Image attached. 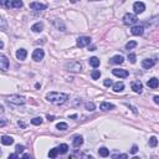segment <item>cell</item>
<instances>
[{"mask_svg":"<svg viewBox=\"0 0 159 159\" xmlns=\"http://www.w3.org/2000/svg\"><path fill=\"white\" fill-rule=\"evenodd\" d=\"M46 99L52 104L60 106V104H64L69 99V95L62 93V92H50V93L46 95Z\"/></svg>","mask_w":159,"mask_h":159,"instance_id":"1","label":"cell"},{"mask_svg":"<svg viewBox=\"0 0 159 159\" xmlns=\"http://www.w3.org/2000/svg\"><path fill=\"white\" fill-rule=\"evenodd\" d=\"M6 101L9 103L16 104V106H21V104L25 103V98L23 96H19V95H11V96H8L6 97Z\"/></svg>","mask_w":159,"mask_h":159,"instance_id":"2","label":"cell"},{"mask_svg":"<svg viewBox=\"0 0 159 159\" xmlns=\"http://www.w3.org/2000/svg\"><path fill=\"white\" fill-rule=\"evenodd\" d=\"M65 67L69 71H72V72H80L82 69V65H81V62H78V61H70L65 65Z\"/></svg>","mask_w":159,"mask_h":159,"instance_id":"3","label":"cell"},{"mask_svg":"<svg viewBox=\"0 0 159 159\" xmlns=\"http://www.w3.org/2000/svg\"><path fill=\"white\" fill-rule=\"evenodd\" d=\"M123 23L125 25H136L138 23V18H137V15L128 12V14H125L123 16Z\"/></svg>","mask_w":159,"mask_h":159,"instance_id":"4","label":"cell"},{"mask_svg":"<svg viewBox=\"0 0 159 159\" xmlns=\"http://www.w3.org/2000/svg\"><path fill=\"white\" fill-rule=\"evenodd\" d=\"M90 44H91V37H88V36H81L77 39V46L81 49L88 46Z\"/></svg>","mask_w":159,"mask_h":159,"instance_id":"5","label":"cell"},{"mask_svg":"<svg viewBox=\"0 0 159 159\" xmlns=\"http://www.w3.org/2000/svg\"><path fill=\"white\" fill-rule=\"evenodd\" d=\"M44 56H45V52H44V50H41V49H36V50H34V52H32V60L36 62L42 60Z\"/></svg>","mask_w":159,"mask_h":159,"instance_id":"6","label":"cell"},{"mask_svg":"<svg viewBox=\"0 0 159 159\" xmlns=\"http://www.w3.org/2000/svg\"><path fill=\"white\" fill-rule=\"evenodd\" d=\"M112 73H113L114 76L119 77V78H127V77L129 76V73H128V71H127V70H119V69H114V70H112Z\"/></svg>","mask_w":159,"mask_h":159,"instance_id":"7","label":"cell"},{"mask_svg":"<svg viewBox=\"0 0 159 159\" xmlns=\"http://www.w3.org/2000/svg\"><path fill=\"white\" fill-rule=\"evenodd\" d=\"M0 69H1V71H5L9 69V60L6 58L5 55H0Z\"/></svg>","mask_w":159,"mask_h":159,"instance_id":"8","label":"cell"},{"mask_svg":"<svg viewBox=\"0 0 159 159\" xmlns=\"http://www.w3.org/2000/svg\"><path fill=\"white\" fill-rule=\"evenodd\" d=\"M132 35H134V36H140V35H143V32H144V27L142 26V25H134V26L132 27Z\"/></svg>","mask_w":159,"mask_h":159,"instance_id":"9","label":"cell"},{"mask_svg":"<svg viewBox=\"0 0 159 159\" xmlns=\"http://www.w3.org/2000/svg\"><path fill=\"white\" fill-rule=\"evenodd\" d=\"M133 10L136 11V14H142V12L145 10V5L142 1H137V3H134V5H133Z\"/></svg>","mask_w":159,"mask_h":159,"instance_id":"10","label":"cell"},{"mask_svg":"<svg viewBox=\"0 0 159 159\" xmlns=\"http://www.w3.org/2000/svg\"><path fill=\"white\" fill-rule=\"evenodd\" d=\"M30 8L32 10H35V11H42V10L46 9V5H45V4L34 1V3H30Z\"/></svg>","mask_w":159,"mask_h":159,"instance_id":"11","label":"cell"},{"mask_svg":"<svg viewBox=\"0 0 159 159\" xmlns=\"http://www.w3.org/2000/svg\"><path fill=\"white\" fill-rule=\"evenodd\" d=\"M132 90L136 92V93H142L143 91V85H142L140 81H134L132 82Z\"/></svg>","mask_w":159,"mask_h":159,"instance_id":"12","label":"cell"},{"mask_svg":"<svg viewBox=\"0 0 159 159\" xmlns=\"http://www.w3.org/2000/svg\"><path fill=\"white\" fill-rule=\"evenodd\" d=\"M156 65V61L152 60V58H145V60H143V62H142V66H143V69H152L153 66Z\"/></svg>","mask_w":159,"mask_h":159,"instance_id":"13","label":"cell"},{"mask_svg":"<svg viewBox=\"0 0 159 159\" xmlns=\"http://www.w3.org/2000/svg\"><path fill=\"white\" fill-rule=\"evenodd\" d=\"M147 85H148V87H150V88H158V87H159V80L156 78V77H153V78L148 80Z\"/></svg>","mask_w":159,"mask_h":159,"instance_id":"14","label":"cell"},{"mask_svg":"<svg viewBox=\"0 0 159 159\" xmlns=\"http://www.w3.org/2000/svg\"><path fill=\"white\" fill-rule=\"evenodd\" d=\"M72 144H73L75 148H80V147H81V145L83 144V138H82L81 136H76V137L73 138Z\"/></svg>","mask_w":159,"mask_h":159,"instance_id":"15","label":"cell"},{"mask_svg":"<svg viewBox=\"0 0 159 159\" xmlns=\"http://www.w3.org/2000/svg\"><path fill=\"white\" fill-rule=\"evenodd\" d=\"M26 56H27V51L25 49H20V50H18V52H16V57H18V60H25L26 58Z\"/></svg>","mask_w":159,"mask_h":159,"instance_id":"16","label":"cell"},{"mask_svg":"<svg viewBox=\"0 0 159 159\" xmlns=\"http://www.w3.org/2000/svg\"><path fill=\"white\" fill-rule=\"evenodd\" d=\"M123 61H124V58L121 55H116L111 58V64H114V65H121V64H123Z\"/></svg>","mask_w":159,"mask_h":159,"instance_id":"17","label":"cell"},{"mask_svg":"<svg viewBox=\"0 0 159 159\" xmlns=\"http://www.w3.org/2000/svg\"><path fill=\"white\" fill-rule=\"evenodd\" d=\"M1 143L4 145H10L14 143V139H12V137H9V136H3L1 137Z\"/></svg>","mask_w":159,"mask_h":159,"instance_id":"18","label":"cell"},{"mask_svg":"<svg viewBox=\"0 0 159 159\" xmlns=\"http://www.w3.org/2000/svg\"><path fill=\"white\" fill-rule=\"evenodd\" d=\"M99 108H101L102 111H111V110H113L114 108V106L112 103H108V102H102Z\"/></svg>","mask_w":159,"mask_h":159,"instance_id":"19","label":"cell"},{"mask_svg":"<svg viewBox=\"0 0 159 159\" xmlns=\"http://www.w3.org/2000/svg\"><path fill=\"white\" fill-rule=\"evenodd\" d=\"M42 29H44V24L42 23H36V24H34L31 26V30L34 32H41V31H42Z\"/></svg>","mask_w":159,"mask_h":159,"instance_id":"20","label":"cell"},{"mask_svg":"<svg viewBox=\"0 0 159 159\" xmlns=\"http://www.w3.org/2000/svg\"><path fill=\"white\" fill-rule=\"evenodd\" d=\"M88 62H90V65L92 66V67H98L99 66V64H101V61H99V58L98 57H91L90 60H88Z\"/></svg>","mask_w":159,"mask_h":159,"instance_id":"21","label":"cell"},{"mask_svg":"<svg viewBox=\"0 0 159 159\" xmlns=\"http://www.w3.org/2000/svg\"><path fill=\"white\" fill-rule=\"evenodd\" d=\"M124 90V83L123 82H117L113 85V91L114 92H122Z\"/></svg>","mask_w":159,"mask_h":159,"instance_id":"22","label":"cell"},{"mask_svg":"<svg viewBox=\"0 0 159 159\" xmlns=\"http://www.w3.org/2000/svg\"><path fill=\"white\" fill-rule=\"evenodd\" d=\"M11 8H14V9H20V8H23V1L21 0H12L10 3Z\"/></svg>","mask_w":159,"mask_h":159,"instance_id":"23","label":"cell"},{"mask_svg":"<svg viewBox=\"0 0 159 159\" xmlns=\"http://www.w3.org/2000/svg\"><path fill=\"white\" fill-rule=\"evenodd\" d=\"M58 149V153L60 154H65V153H67V150H69V145L67 144H60L57 147Z\"/></svg>","mask_w":159,"mask_h":159,"instance_id":"24","label":"cell"},{"mask_svg":"<svg viewBox=\"0 0 159 159\" xmlns=\"http://www.w3.org/2000/svg\"><path fill=\"white\" fill-rule=\"evenodd\" d=\"M98 154H99L101 157H108V156H110V150H108L107 148L102 147V148L98 149Z\"/></svg>","mask_w":159,"mask_h":159,"instance_id":"25","label":"cell"},{"mask_svg":"<svg viewBox=\"0 0 159 159\" xmlns=\"http://www.w3.org/2000/svg\"><path fill=\"white\" fill-rule=\"evenodd\" d=\"M85 108H86L87 111L92 112V111H95L96 106H95V103H93V102H86V103H85Z\"/></svg>","mask_w":159,"mask_h":159,"instance_id":"26","label":"cell"},{"mask_svg":"<svg viewBox=\"0 0 159 159\" xmlns=\"http://www.w3.org/2000/svg\"><path fill=\"white\" fill-rule=\"evenodd\" d=\"M56 128L58 129V131H66V129H67V123H65V122H60V123H57Z\"/></svg>","mask_w":159,"mask_h":159,"instance_id":"27","label":"cell"},{"mask_svg":"<svg viewBox=\"0 0 159 159\" xmlns=\"http://www.w3.org/2000/svg\"><path fill=\"white\" fill-rule=\"evenodd\" d=\"M31 123L34 125H40L41 123H42V118H41V117H35V118L31 119Z\"/></svg>","mask_w":159,"mask_h":159,"instance_id":"28","label":"cell"},{"mask_svg":"<svg viewBox=\"0 0 159 159\" xmlns=\"http://www.w3.org/2000/svg\"><path fill=\"white\" fill-rule=\"evenodd\" d=\"M57 154H58V149H57V148H53V149H50L49 157H50V158H56Z\"/></svg>","mask_w":159,"mask_h":159,"instance_id":"29","label":"cell"},{"mask_svg":"<svg viewBox=\"0 0 159 159\" xmlns=\"http://www.w3.org/2000/svg\"><path fill=\"white\" fill-rule=\"evenodd\" d=\"M157 144H158V139L156 137H150L149 138V145L150 147H157Z\"/></svg>","mask_w":159,"mask_h":159,"instance_id":"30","label":"cell"},{"mask_svg":"<svg viewBox=\"0 0 159 159\" xmlns=\"http://www.w3.org/2000/svg\"><path fill=\"white\" fill-rule=\"evenodd\" d=\"M136 46H137L136 41H129V42H127V45H125V49H127V50H132V49H134Z\"/></svg>","mask_w":159,"mask_h":159,"instance_id":"31","label":"cell"},{"mask_svg":"<svg viewBox=\"0 0 159 159\" xmlns=\"http://www.w3.org/2000/svg\"><path fill=\"white\" fill-rule=\"evenodd\" d=\"M99 76H101V72H99L98 70H95L93 72L91 73V77L93 78V80H98V78H99Z\"/></svg>","mask_w":159,"mask_h":159,"instance_id":"32","label":"cell"},{"mask_svg":"<svg viewBox=\"0 0 159 159\" xmlns=\"http://www.w3.org/2000/svg\"><path fill=\"white\" fill-rule=\"evenodd\" d=\"M149 24H152V25H159V15H157V16H154V18L150 19Z\"/></svg>","mask_w":159,"mask_h":159,"instance_id":"33","label":"cell"},{"mask_svg":"<svg viewBox=\"0 0 159 159\" xmlns=\"http://www.w3.org/2000/svg\"><path fill=\"white\" fill-rule=\"evenodd\" d=\"M24 150H25V147H24V145H20V144H18V145H16V147H15V152L16 153H23L24 152Z\"/></svg>","mask_w":159,"mask_h":159,"instance_id":"34","label":"cell"},{"mask_svg":"<svg viewBox=\"0 0 159 159\" xmlns=\"http://www.w3.org/2000/svg\"><path fill=\"white\" fill-rule=\"evenodd\" d=\"M0 5H1V8H9V0H0Z\"/></svg>","mask_w":159,"mask_h":159,"instance_id":"35","label":"cell"},{"mask_svg":"<svg viewBox=\"0 0 159 159\" xmlns=\"http://www.w3.org/2000/svg\"><path fill=\"white\" fill-rule=\"evenodd\" d=\"M136 55H134V53H129V55H128V60L129 61H131L132 62V64H136Z\"/></svg>","mask_w":159,"mask_h":159,"instance_id":"36","label":"cell"},{"mask_svg":"<svg viewBox=\"0 0 159 159\" xmlns=\"http://www.w3.org/2000/svg\"><path fill=\"white\" fill-rule=\"evenodd\" d=\"M53 24H55V25H56V26H57L58 29L61 27V31H65V26H64V25H62L61 23H58L57 20H53Z\"/></svg>","mask_w":159,"mask_h":159,"instance_id":"37","label":"cell"},{"mask_svg":"<svg viewBox=\"0 0 159 159\" xmlns=\"http://www.w3.org/2000/svg\"><path fill=\"white\" fill-rule=\"evenodd\" d=\"M112 85H113V82H112V80H110V78L104 80V86H106V87H110V86H112Z\"/></svg>","mask_w":159,"mask_h":159,"instance_id":"38","label":"cell"},{"mask_svg":"<svg viewBox=\"0 0 159 159\" xmlns=\"http://www.w3.org/2000/svg\"><path fill=\"white\" fill-rule=\"evenodd\" d=\"M0 21H1V30H3V31H5V30H6V23H5V19L1 18V20H0Z\"/></svg>","mask_w":159,"mask_h":159,"instance_id":"39","label":"cell"},{"mask_svg":"<svg viewBox=\"0 0 159 159\" xmlns=\"http://www.w3.org/2000/svg\"><path fill=\"white\" fill-rule=\"evenodd\" d=\"M137 152H138V147H137V145H133V147H132V149H131V153L136 154Z\"/></svg>","mask_w":159,"mask_h":159,"instance_id":"40","label":"cell"},{"mask_svg":"<svg viewBox=\"0 0 159 159\" xmlns=\"http://www.w3.org/2000/svg\"><path fill=\"white\" fill-rule=\"evenodd\" d=\"M16 158H19L18 153H14V154H10V156H9V159H16Z\"/></svg>","mask_w":159,"mask_h":159,"instance_id":"41","label":"cell"},{"mask_svg":"<svg viewBox=\"0 0 159 159\" xmlns=\"http://www.w3.org/2000/svg\"><path fill=\"white\" fill-rule=\"evenodd\" d=\"M113 158H127V154H116Z\"/></svg>","mask_w":159,"mask_h":159,"instance_id":"42","label":"cell"},{"mask_svg":"<svg viewBox=\"0 0 159 159\" xmlns=\"http://www.w3.org/2000/svg\"><path fill=\"white\" fill-rule=\"evenodd\" d=\"M154 102L157 104H159V96H156V97H154Z\"/></svg>","mask_w":159,"mask_h":159,"instance_id":"43","label":"cell"},{"mask_svg":"<svg viewBox=\"0 0 159 159\" xmlns=\"http://www.w3.org/2000/svg\"><path fill=\"white\" fill-rule=\"evenodd\" d=\"M47 119L50 121V122H51V121H53V119H55V117H53V116H50V114H49V116H47Z\"/></svg>","mask_w":159,"mask_h":159,"instance_id":"44","label":"cell"},{"mask_svg":"<svg viewBox=\"0 0 159 159\" xmlns=\"http://www.w3.org/2000/svg\"><path fill=\"white\" fill-rule=\"evenodd\" d=\"M0 125H1V127L5 125V118H1V123H0Z\"/></svg>","mask_w":159,"mask_h":159,"instance_id":"45","label":"cell"},{"mask_svg":"<svg viewBox=\"0 0 159 159\" xmlns=\"http://www.w3.org/2000/svg\"><path fill=\"white\" fill-rule=\"evenodd\" d=\"M23 158H31V157H30V154H24Z\"/></svg>","mask_w":159,"mask_h":159,"instance_id":"46","label":"cell"},{"mask_svg":"<svg viewBox=\"0 0 159 159\" xmlns=\"http://www.w3.org/2000/svg\"><path fill=\"white\" fill-rule=\"evenodd\" d=\"M3 47H4V42L1 41V42H0V49H3Z\"/></svg>","mask_w":159,"mask_h":159,"instance_id":"47","label":"cell"},{"mask_svg":"<svg viewBox=\"0 0 159 159\" xmlns=\"http://www.w3.org/2000/svg\"><path fill=\"white\" fill-rule=\"evenodd\" d=\"M70 1H71V3H72V4H73V3H76V1H77V0H70Z\"/></svg>","mask_w":159,"mask_h":159,"instance_id":"48","label":"cell"},{"mask_svg":"<svg viewBox=\"0 0 159 159\" xmlns=\"http://www.w3.org/2000/svg\"><path fill=\"white\" fill-rule=\"evenodd\" d=\"M90 1H95V0H90Z\"/></svg>","mask_w":159,"mask_h":159,"instance_id":"49","label":"cell"}]
</instances>
